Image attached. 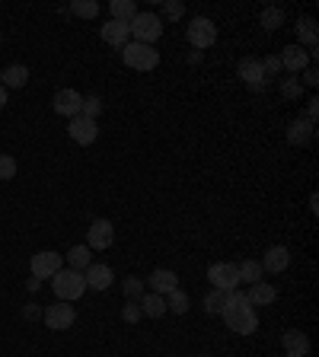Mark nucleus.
Instances as JSON below:
<instances>
[{
    "mask_svg": "<svg viewBox=\"0 0 319 357\" xmlns=\"http://www.w3.org/2000/svg\"><path fill=\"white\" fill-rule=\"evenodd\" d=\"M202 58H204L202 51H192V55H188V61H192V64H202Z\"/></svg>",
    "mask_w": 319,
    "mask_h": 357,
    "instance_id": "41",
    "label": "nucleus"
},
{
    "mask_svg": "<svg viewBox=\"0 0 319 357\" xmlns=\"http://www.w3.org/2000/svg\"><path fill=\"white\" fill-rule=\"evenodd\" d=\"M70 141H77L80 147H90L96 137H99V128H96V122L93 118H84V115H77V118H70Z\"/></svg>",
    "mask_w": 319,
    "mask_h": 357,
    "instance_id": "11",
    "label": "nucleus"
},
{
    "mask_svg": "<svg viewBox=\"0 0 319 357\" xmlns=\"http://www.w3.org/2000/svg\"><path fill=\"white\" fill-rule=\"evenodd\" d=\"M297 35H300V48L307 45V48H316V19L313 17H303L297 19Z\"/></svg>",
    "mask_w": 319,
    "mask_h": 357,
    "instance_id": "23",
    "label": "nucleus"
},
{
    "mask_svg": "<svg viewBox=\"0 0 319 357\" xmlns=\"http://www.w3.org/2000/svg\"><path fill=\"white\" fill-rule=\"evenodd\" d=\"M243 307H249V300H246V293L240 291V287L224 293V313H230V309H243Z\"/></svg>",
    "mask_w": 319,
    "mask_h": 357,
    "instance_id": "30",
    "label": "nucleus"
},
{
    "mask_svg": "<svg viewBox=\"0 0 319 357\" xmlns=\"http://www.w3.org/2000/svg\"><path fill=\"white\" fill-rule=\"evenodd\" d=\"M74 319H77L74 307L64 303V300H58V303H51V307L45 309V325H48L51 332H64V329H70Z\"/></svg>",
    "mask_w": 319,
    "mask_h": 357,
    "instance_id": "8",
    "label": "nucleus"
},
{
    "mask_svg": "<svg viewBox=\"0 0 319 357\" xmlns=\"http://www.w3.org/2000/svg\"><path fill=\"white\" fill-rule=\"evenodd\" d=\"M99 112H102V99H99V96H84V108H80V115L96 122V115H99Z\"/></svg>",
    "mask_w": 319,
    "mask_h": 357,
    "instance_id": "33",
    "label": "nucleus"
},
{
    "mask_svg": "<svg viewBox=\"0 0 319 357\" xmlns=\"http://www.w3.org/2000/svg\"><path fill=\"white\" fill-rule=\"evenodd\" d=\"M122 61H125L131 70H153L160 64V51L153 45H141V42H128L122 48Z\"/></svg>",
    "mask_w": 319,
    "mask_h": 357,
    "instance_id": "3",
    "label": "nucleus"
},
{
    "mask_svg": "<svg viewBox=\"0 0 319 357\" xmlns=\"http://www.w3.org/2000/svg\"><path fill=\"white\" fill-rule=\"evenodd\" d=\"M208 281L214 291H236L240 287V271L233 262H214L208 268Z\"/></svg>",
    "mask_w": 319,
    "mask_h": 357,
    "instance_id": "5",
    "label": "nucleus"
},
{
    "mask_svg": "<svg viewBox=\"0 0 319 357\" xmlns=\"http://www.w3.org/2000/svg\"><path fill=\"white\" fill-rule=\"evenodd\" d=\"M70 13H74V17H84V19H96L99 17V3H96V0H74V3H70Z\"/></svg>",
    "mask_w": 319,
    "mask_h": 357,
    "instance_id": "29",
    "label": "nucleus"
},
{
    "mask_svg": "<svg viewBox=\"0 0 319 357\" xmlns=\"http://www.w3.org/2000/svg\"><path fill=\"white\" fill-rule=\"evenodd\" d=\"M188 307H192V300H188V293L185 291H169L166 293V309H173L176 316H182V313H188Z\"/></svg>",
    "mask_w": 319,
    "mask_h": 357,
    "instance_id": "25",
    "label": "nucleus"
},
{
    "mask_svg": "<svg viewBox=\"0 0 319 357\" xmlns=\"http://www.w3.org/2000/svg\"><path fill=\"white\" fill-rule=\"evenodd\" d=\"M147 284H151V293H160V297H166L169 291H176V287H179V274H176V271H169V268H157V271H151Z\"/></svg>",
    "mask_w": 319,
    "mask_h": 357,
    "instance_id": "18",
    "label": "nucleus"
},
{
    "mask_svg": "<svg viewBox=\"0 0 319 357\" xmlns=\"http://www.w3.org/2000/svg\"><path fill=\"white\" fill-rule=\"evenodd\" d=\"M236 74H240V80L243 84H249L252 90H265V74H262V64H259V58H243L240 61V67H236Z\"/></svg>",
    "mask_w": 319,
    "mask_h": 357,
    "instance_id": "13",
    "label": "nucleus"
},
{
    "mask_svg": "<svg viewBox=\"0 0 319 357\" xmlns=\"http://www.w3.org/2000/svg\"><path fill=\"white\" fill-rule=\"evenodd\" d=\"M281 345H284L287 357H307L310 354V335L300 332V329H287L281 335Z\"/></svg>",
    "mask_w": 319,
    "mask_h": 357,
    "instance_id": "16",
    "label": "nucleus"
},
{
    "mask_svg": "<svg viewBox=\"0 0 319 357\" xmlns=\"http://www.w3.org/2000/svg\"><path fill=\"white\" fill-rule=\"evenodd\" d=\"M262 74H265V80H275L278 74H281V58H275V55H269V58H262Z\"/></svg>",
    "mask_w": 319,
    "mask_h": 357,
    "instance_id": "34",
    "label": "nucleus"
},
{
    "mask_svg": "<svg viewBox=\"0 0 319 357\" xmlns=\"http://www.w3.org/2000/svg\"><path fill=\"white\" fill-rule=\"evenodd\" d=\"M7 106V90H3V86H0V108Z\"/></svg>",
    "mask_w": 319,
    "mask_h": 357,
    "instance_id": "42",
    "label": "nucleus"
},
{
    "mask_svg": "<svg viewBox=\"0 0 319 357\" xmlns=\"http://www.w3.org/2000/svg\"><path fill=\"white\" fill-rule=\"evenodd\" d=\"M68 265L74 268V271H86V268L93 265V249L86 246V242L84 246H74V249L68 252Z\"/></svg>",
    "mask_w": 319,
    "mask_h": 357,
    "instance_id": "22",
    "label": "nucleus"
},
{
    "mask_svg": "<svg viewBox=\"0 0 319 357\" xmlns=\"http://www.w3.org/2000/svg\"><path fill=\"white\" fill-rule=\"evenodd\" d=\"M122 287H125V297L128 300H141L144 293H147V291H144V281H141V278H135V274H131V278H125V284H122Z\"/></svg>",
    "mask_w": 319,
    "mask_h": 357,
    "instance_id": "32",
    "label": "nucleus"
},
{
    "mask_svg": "<svg viewBox=\"0 0 319 357\" xmlns=\"http://www.w3.org/2000/svg\"><path fill=\"white\" fill-rule=\"evenodd\" d=\"M303 84H307V86H316V84H319L316 67H307V70H303Z\"/></svg>",
    "mask_w": 319,
    "mask_h": 357,
    "instance_id": "39",
    "label": "nucleus"
},
{
    "mask_svg": "<svg viewBox=\"0 0 319 357\" xmlns=\"http://www.w3.org/2000/svg\"><path fill=\"white\" fill-rule=\"evenodd\" d=\"M128 29H131V35H135V42L153 45L160 35H163V19H160L157 13H144V10H137V17L128 23Z\"/></svg>",
    "mask_w": 319,
    "mask_h": 357,
    "instance_id": "2",
    "label": "nucleus"
},
{
    "mask_svg": "<svg viewBox=\"0 0 319 357\" xmlns=\"http://www.w3.org/2000/svg\"><path fill=\"white\" fill-rule=\"evenodd\" d=\"M141 303H137V300H128V303H125V307H122V319H125V322H131V325H135V322H141Z\"/></svg>",
    "mask_w": 319,
    "mask_h": 357,
    "instance_id": "35",
    "label": "nucleus"
},
{
    "mask_svg": "<svg viewBox=\"0 0 319 357\" xmlns=\"http://www.w3.org/2000/svg\"><path fill=\"white\" fill-rule=\"evenodd\" d=\"M281 96H284V99H297V96H300V80H297V77H284V80H281Z\"/></svg>",
    "mask_w": 319,
    "mask_h": 357,
    "instance_id": "36",
    "label": "nucleus"
},
{
    "mask_svg": "<svg viewBox=\"0 0 319 357\" xmlns=\"http://www.w3.org/2000/svg\"><path fill=\"white\" fill-rule=\"evenodd\" d=\"M224 293L227 291H211L208 297H204V313H211V316L224 313Z\"/></svg>",
    "mask_w": 319,
    "mask_h": 357,
    "instance_id": "31",
    "label": "nucleus"
},
{
    "mask_svg": "<svg viewBox=\"0 0 319 357\" xmlns=\"http://www.w3.org/2000/svg\"><path fill=\"white\" fill-rule=\"evenodd\" d=\"M224 319H227L230 332H236V335H252L255 329H259V316H255V309L252 307L230 309V313H224Z\"/></svg>",
    "mask_w": 319,
    "mask_h": 357,
    "instance_id": "9",
    "label": "nucleus"
},
{
    "mask_svg": "<svg viewBox=\"0 0 319 357\" xmlns=\"http://www.w3.org/2000/svg\"><path fill=\"white\" fill-rule=\"evenodd\" d=\"M259 265H262V271L281 274L291 265V252H287V246H269V249H265V258H262Z\"/></svg>",
    "mask_w": 319,
    "mask_h": 357,
    "instance_id": "17",
    "label": "nucleus"
},
{
    "mask_svg": "<svg viewBox=\"0 0 319 357\" xmlns=\"http://www.w3.org/2000/svg\"><path fill=\"white\" fill-rule=\"evenodd\" d=\"M112 242H115V226H112V220L96 217L90 224V230H86V246H90V249H109Z\"/></svg>",
    "mask_w": 319,
    "mask_h": 357,
    "instance_id": "7",
    "label": "nucleus"
},
{
    "mask_svg": "<svg viewBox=\"0 0 319 357\" xmlns=\"http://www.w3.org/2000/svg\"><path fill=\"white\" fill-rule=\"evenodd\" d=\"M112 19H118V23H131V19L137 17V3L135 0H112Z\"/></svg>",
    "mask_w": 319,
    "mask_h": 357,
    "instance_id": "24",
    "label": "nucleus"
},
{
    "mask_svg": "<svg viewBox=\"0 0 319 357\" xmlns=\"http://www.w3.org/2000/svg\"><path fill=\"white\" fill-rule=\"evenodd\" d=\"M310 67V51H303L300 45H287L281 51V70H291V74H300Z\"/></svg>",
    "mask_w": 319,
    "mask_h": 357,
    "instance_id": "15",
    "label": "nucleus"
},
{
    "mask_svg": "<svg viewBox=\"0 0 319 357\" xmlns=\"http://www.w3.org/2000/svg\"><path fill=\"white\" fill-rule=\"evenodd\" d=\"M84 281L90 291H109L112 281H115V271L109 265H99V262H93L90 268L84 271Z\"/></svg>",
    "mask_w": 319,
    "mask_h": 357,
    "instance_id": "12",
    "label": "nucleus"
},
{
    "mask_svg": "<svg viewBox=\"0 0 319 357\" xmlns=\"http://www.w3.org/2000/svg\"><path fill=\"white\" fill-rule=\"evenodd\" d=\"M99 39L106 45H112V48H125L128 39H131V29H128V23H118V19H109V23L99 29Z\"/></svg>",
    "mask_w": 319,
    "mask_h": 357,
    "instance_id": "14",
    "label": "nucleus"
},
{
    "mask_svg": "<svg viewBox=\"0 0 319 357\" xmlns=\"http://www.w3.org/2000/svg\"><path fill=\"white\" fill-rule=\"evenodd\" d=\"M163 13H166L169 19H182L185 7H182V3H179V0H166V3H163Z\"/></svg>",
    "mask_w": 319,
    "mask_h": 357,
    "instance_id": "38",
    "label": "nucleus"
},
{
    "mask_svg": "<svg viewBox=\"0 0 319 357\" xmlns=\"http://www.w3.org/2000/svg\"><path fill=\"white\" fill-rule=\"evenodd\" d=\"M259 23L265 26L269 32H275V29L284 26V10H281V7H265V10H262V17H259Z\"/></svg>",
    "mask_w": 319,
    "mask_h": 357,
    "instance_id": "26",
    "label": "nucleus"
},
{
    "mask_svg": "<svg viewBox=\"0 0 319 357\" xmlns=\"http://www.w3.org/2000/svg\"><path fill=\"white\" fill-rule=\"evenodd\" d=\"M51 291L58 293V300H64V303H74V300L84 297V291H86L84 271H74V268H61V271L51 278Z\"/></svg>",
    "mask_w": 319,
    "mask_h": 357,
    "instance_id": "1",
    "label": "nucleus"
},
{
    "mask_svg": "<svg viewBox=\"0 0 319 357\" xmlns=\"http://www.w3.org/2000/svg\"><path fill=\"white\" fill-rule=\"evenodd\" d=\"M316 112H319L316 99H310V102H307V122H310V125H316Z\"/></svg>",
    "mask_w": 319,
    "mask_h": 357,
    "instance_id": "40",
    "label": "nucleus"
},
{
    "mask_svg": "<svg viewBox=\"0 0 319 357\" xmlns=\"http://www.w3.org/2000/svg\"><path fill=\"white\" fill-rule=\"evenodd\" d=\"M51 106H55V112L64 118H77L80 115V108H84V96L77 90H58L55 93V99H51Z\"/></svg>",
    "mask_w": 319,
    "mask_h": 357,
    "instance_id": "10",
    "label": "nucleus"
},
{
    "mask_svg": "<svg viewBox=\"0 0 319 357\" xmlns=\"http://www.w3.org/2000/svg\"><path fill=\"white\" fill-rule=\"evenodd\" d=\"M185 39L192 42L195 51H204V48H211V45L218 42V26H214V19H208V17H195L192 23H188V29H185Z\"/></svg>",
    "mask_w": 319,
    "mask_h": 357,
    "instance_id": "4",
    "label": "nucleus"
},
{
    "mask_svg": "<svg viewBox=\"0 0 319 357\" xmlns=\"http://www.w3.org/2000/svg\"><path fill=\"white\" fill-rule=\"evenodd\" d=\"M141 313L147 319H160V316H166V297H160V293H144L141 297Z\"/></svg>",
    "mask_w": 319,
    "mask_h": 357,
    "instance_id": "21",
    "label": "nucleus"
},
{
    "mask_svg": "<svg viewBox=\"0 0 319 357\" xmlns=\"http://www.w3.org/2000/svg\"><path fill=\"white\" fill-rule=\"evenodd\" d=\"M198 357H211V354H198Z\"/></svg>",
    "mask_w": 319,
    "mask_h": 357,
    "instance_id": "43",
    "label": "nucleus"
},
{
    "mask_svg": "<svg viewBox=\"0 0 319 357\" xmlns=\"http://www.w3.org/2000/svg\"><path fill=\"white\" fill-rule=\"evenodd\" d=\"M13 175H17V160L3 153V157H0V179L7 182V179H13Z\"/></svg>",
    "mask_w": 319,
    "mask_h": 357,
    "instance_id": "37",
    "label": "nucleus"
},
{
    "mask_svg": "<svg viewBox=\"0 0 319 357\" xmlns=\"http://www.w3.org/2000/svg\"><path fill=\"white\" fill-rule=\"evenodd\" d=\"M29 268H32V278H39V281H45V278H55V274L64 268V255H58V252H35L32 262H29Z\"/></svg>",
    "mask_w": 319,
    "mask_h": 357,
    "instance_id": "6",
    "label": "nucleus"
},
{
    "mask_svg": "<svg viewBox=\"0 0 319 357\" xmlns=\"http://www.w3.org/2000/svg\"><path fill=\"white\" fill-rule=\"evenodd\" d=\"M3 84H7V86H13V90H19V86H26V84H29V70H26L23 64H13V67H7V70H3Z\"/></svg>",
    "mask_w": 319,
    "mask_h": 357,
    "instance_id": "27",
    "label": "nucleus"
},
{
    "mask_svg": "<svg viewBox=\"0 0 319 357\" xmlns=\"http://www.w3.org/2000/svg\"><path fill=\"white\" fill-rule=\"evenodd\" d=\"M313 131H316V125H310L307 118H294L291 128H287V141L294 144V147H307L313 141Z\"/></svg>",
    "mask_w": 319,
    "mask_h": 357,
    "instance_id": "20",
    "label": "nucleus"
},
{
    "mask_svg": "<svg viewBox=\"0 0 319 357\" xmlns=\"http://www.w3.org/2000/svg\"><path fill=\"white\" fill-rule=\"evenodd\" d=\"M246 300H249V307H269V303L278 300V287L269 284V281H255V284H249Z\"/></svg>",
    "mask_w": 319,
    "mask_h": 357,
    "instance_id": "19",
    "label": "nucleus"
},
{
    "mask_svg": "<svg viewBox=\"0 0 319 357\" xmlns=\"http://www.w3.org/2000/svg\"><path fill=\"white\" fill-rule=\"evenodd\" d=\"M236 271H240V281H249V284H255V281H262V265L259 262H252V258H246V262H240L236 265Z\"/></svg>",
    "mask_w": 319,
    "mask_h": 357,
    "instance_id": "28",
    "label": "nucleus"
}]
</instances>
